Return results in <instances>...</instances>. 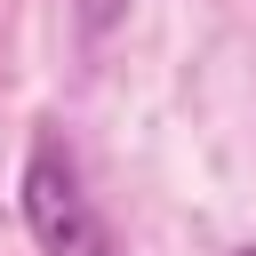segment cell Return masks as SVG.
<instances>
[{
  "instance_id": "1",
  "label": "cell",
  "mask_w": 256,
  "mask_h": 256,
  "mask_svg": "<svg viewBox=\"0 0 256 256\" xmlns=\"http://www.w3.org/2000/svg\"><path fill=\"white\" fill-rule=\"evenodd\" d=\"M16 208H24V232L40 240V256H120V240L96 216V200L80 184V160L56 128H32L24 168H16Z\"/></svg>"
},
{
  "instance_id": "2",
  "label": "cell",
  "mask_w": 256,
  "mask_h": 256,
  "mask_svg": "<svg viewBox=\"0 0 256 256\" xmlns=\"http://www.w3.org/2000/svg\"><path fill=\"white\" fill-rule=\"evenodd\" d=\"M72 16H80V32H88V40H104V32H120V24H128V0H72Z\"/></svg>"
},
{
  "instance_id": "3",
  "label": "cell",
  "mask_w": 256,
  "mask_h": 256,
  "mask_svg": "<svg viewBox=\"0 0 256 256\" xmlns=\"http://www.w3.org/2000/svg\"><path fill=\"white\" fill-rule=\"evenodd\" d=\"M232 256H256V240H248V248H232Z\"/></svg>"
}]
</instances>
